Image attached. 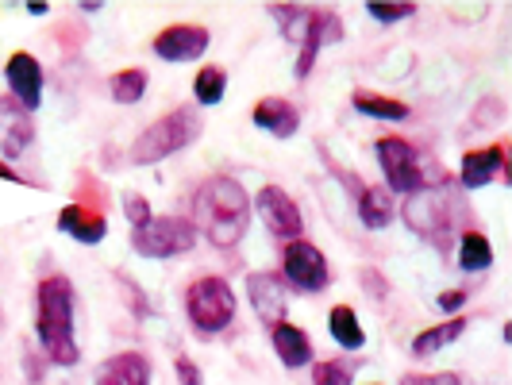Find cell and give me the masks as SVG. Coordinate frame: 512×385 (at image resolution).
<instances>
[{"label": "cell", "mask_w": 512, "mask_h": 385, "mask_svg": "<svg viewBox=\"0 0 512 385\" xmlns=\"http://www.w3.org/2000/svg\"><path fill=\"white\" fill-rule=\"evenodd\" d=\"M282 270H285V282L293 285V289H301V293H320V289H328V282H332L328 258L320 255V247H312L305 239L285 243Z\"/></svg>", "instance_id": "obj_8"}, {"label": "cell", "mask_w": 512, "mask_h": 385, "mask_svg": "<svg viewBox=\"0 0 512 385\" xmlns=\"http://www.w3.org/2000/svg\"><path fill=\"white\" fill-rule=\"evenodd\" d=\"M366 12L378 20V24H397V20H409L412 12H416V4H366Z\"/></svg>", "instance_id": "obj_27"}, {"label": "cell", "mask_w": 512, "mask_h": 385, "mask_svg": "<svg viewBox=\"0 0 512 385\" xmlns=\"http://www.w3.org/2000/svg\"><path fill=\"white\" fill-rule=\"evenodd\" d=\"M4 77H8L12 97L24 104L27 112H35L39 101H43V66H39L27 51H20V54H12V58H8Z\"/></svg>", "instance_id": "obj_12"}, {"label": "cell", "mask_w": 512, "mask_h": 385, "mask_svg": "<svg viewBox=\"0 0 512 385\" xmlns=\"http://www.w3.org/2000/svg\"><path fill=\"white\" fill-rule=\"evenodd\" d=\"M462 332H466V320H462V316H451L447 324H436V328L416 335V339H412V355H436L439 347L455 343Z\"/></svg>", "instance_id": "obj_21"}, {"label": "cell", "mask_w": 512, "mask_h": 385, "mask_svg": "<svg viewBox=\"0 0 512 385\" xmlns=\"http://www.w3.org/2000/svg\"><path fill=\"white\" fill-rule=\"evenodd\" d=\"M343 39V20L328 12V8H308L305 12V27H301V58H297V77H308L312 62L324 43H339Z\"/></svg>", "instance_id": "obj_10"}, {"label": "cell", "mask_w": 512, "mask_h": 385, "mask_svg": "<svg viewBox=\"0 0 512 385\" xmlns=\"http://www.w3.org/2000/svg\"><path fill=\"white\" fill-rule=\"evenodd\" d=\"M35 332L47 351V359L58 366H74V285L62 274H51L39 282V308H35Z\"/></svg>", "instance_id": "obj_2"}, {"label": "cell", "mask_w": 512, "mask_h": 385, "mask_svg": "<svg viewBox=\"0 0 512 385\" xmlns=\"http://www.w3.org/2000/svg\"><path fill=\"white\" fill-rule=\"evenodd\" d=\"M208 51V31L197 24H174L154 35V54L166 62H193Z\"/></svg>", "instance_id": "obj_11"}, {"label": "cell", "mask_w": 512, "mask_h": 385, "mask_svg": "<svg viewBox=\"0 0 512 385\" xmlns=\"http://www.w3.org/2000/svg\"><path fill=\"white\" fill-rule=\"evenodd\" d=\"M58 231L74 235V239H81V243H101L104 235H108V224H104L101 212H93V208L66 205L62 208V216H58Z\"/></svg>", "instance_id": "obj_18"}, {"label": "cell", "mask_w": 512, "mask_h": 385, "mask_svg": "<svg viewBox=\"0 0 512 385\" xmlns=\"http://www.w3.org/2000/svg\"><path fill=\"white\" fill-rule=\"evenodd\" d=\"M359 220L370 231L385 228V224L393 220V193H389L385 185H370V189H362V197H359Z\"/></svg>", "instance_id": "obj_19"}, {"label": "cell", "mask_w": 512, "mask_h": 385, "mask_svg": "<svg viewBox=\"0 0 512 385\" xmlns=\"http://www.w3.org/2000/svg\"><path fill=\"white\" fill-rule=\"evenodd\" d=\"M255 208H258V216H262V224H266V231H270L274 239H285V243L301 239L305 220H301V208H297V201H293L285 189H278V185L258 189Z\"/></svg>", "instance_id": "obj_9"}, {"label": "cell", "mask_w": 512, "mask_h": 385, "mask_svg": "<svg viewBox=\"0 0 512 385\" xmlns=\"http://www.w3.org/2000/svg\"><path fill=\"white\" fill-rule=\"evenodd\" d=\"M224 85H228V74H224L220 66H205V70L197 74V81H193L197 104H205V108L220 104V101H224Z\"/></svg>", "instance_id": "obj_25"}, {"label": "cell", "mask_w": 512, "mask_h": 385, "mask_svg": "<svg viewBox=\"0 0 512 385\" xmlns=\"http://www.w3.org/2000/svg\"><path fill=\"white\" fill-rule=\"evenodd\" d=\"M0 332H4V312H0Z\"/></svg>", "instance_id": "obj_34"}, {"label": "cell", "mask_w": 512, "mask_h": 385, "mask_svg": "<svg viewBox=\"0 0 512 385\" xmlns=\"http://www.w3.org/2000/svg\"><path fill=\"white\" fill-rule=\"evenodd\" d=\"M351 104H355L359 116H370V120H409V104L389 101V97H378V93H355Z\"/></svg>", "instance_id": "obj_22"}, {"label": "cell", "mask_w": 512, "mask_h": 385, "mask_svg": "<svg viewBox=\"0 0 512 385\" xmlns=\"http://www.w3.org/2000/svg\"><path fill=\"white\" fill-rule=\"evenodd\" d=\"M255 124L266 128L270 135H278V139H289V135H297V128H301V116L282 97H266V101L255 104Z\"/></svg>", "instance_id": "obj_16"}, {"label": "cell", "mask_w": 512, "mask_h": 385, "mask_svg": "<svg viewBox=\"0 0 512 385\" xmlns=\"http://www.w3.org/2000/svg\"><path fill=\"white\" fill-rule=\"evenodd\" d=\"M501 170H509V154L497 143V147H482V151L466 154V158H462L459 181H462V189H482V185H489Z\"/></svg>", "instance_id": "obj_14"}, {"label": "cell", "mask_w": 512, "mask_h": 385, "mask_svg": "<svg viewBox=\"0 0 512 385\" xmlns=\"http://www.w3.org/2000/svg\"><path fill=\"white\" fill-rule=\"evenodd\" d=\"M328 328H332V339L339 347H347V351H359L362 343H366V332H362L359 316L351 312L347 305L332 308V320H328Z\"/></svg>", "instance_id": "obj_23"}, {"label": "cell", "mask_w": 512, "mask_h": 385, "mask_svg": "<svg viewBox=\"0 0 512 385\" xmlns=\"http://www.w3.org/2000/svg\"><path fill=\"white\" fill-rule=\"evenodd\" d=\"M462 301H466V293H462V289H447V293H439L436 305L451 316V312H459V308H462Z\"/></svg>", "instance_id": "obj_31"}, {"label": "cell", "mask_w": 512, "mask_h": 385, "mask_svg": "<svg viewBox=\"0 0 512 385\" xmlns=\"http://www.w3.org/2000/svg\"><path fill=\"white\" fill-rule=\"evenodd\" d=\"M378 151V166L385 174V189L389 193H420L428 181H424V170H420V154L409 139H397V135H385L374 143Z\"/></svg>", "instance_id": "obj_7"}, {"label": "cell", "mask_w": 512, "mask_h": 385, "mask_svg": "<svg viewBox=\"0 0 512 385\" xmlns=\"http://www.w3.org/2000/svg\"><path fill=\"white\" fill-rule=\"evenodd\" d=\"M185 312L201 335L224 332L235 320V297L224 278H197L185 289Z\"/></svg>", "instance_id": "obj_4"}, {"label": "cell", "mask_w": 512, "mask_h": 385, "mask_svg": "<svg viewBox=\"0 0 512 385\" xmlns=\"http://www.w3.org/2000/svg\"><path fill=\"white\" fill-rule=\"evenodd\" d=\"M355 362L351 359H324L312 366V385H351Z\"/></svg>", "instance_id": "obj_26"}, {"label": "cell", "mask_w": 512, "mask_h": 385, "mask_svg": "<svg viewBox=\"0 0 512 385\" xmlns=\"http://www.w3.org/2000/svg\"><path fill=\"white\" fill-rule=\"evenodd\" d=\"M197 135H201V116H197L189 104H185V108H174V112H166L158 124H151V128L139 135V143H135V151H131V162H139V166L162 162L166 154L189 147Z\"/></svg>", "instance_id": "obj_3"}, {"label": "cell", "mask_w": 512, "mask_h": 385, "mask_svg": "<svg viewBox=\"0 0 512 385\" xmlns=\"http://www.w3.org/2000/svg\"><path fill=\"white\" fill-rule=\"evenodd\" d=\"M27 143H31V124H27V116H24L20 124H12V131L4 135V154H8V158H16Z\"/></svg>", "instance_id": "obj_29"}, {"label": "cell", "mask_w": 512, "mask_h": 385, "mask_svg": "<svg viewBox=\"0 0 512 385\" xmlns=\"http://www.w3.org/2000/svg\"><path fill=\"white\" fill-rule=\"evenodd\" d=\"M270 339H274V351H278V359L289 366V370H297V366H308L312 362V343H308V335L297 328V324H270Z\"/></svg>", "instance_id": "obj_17"}, {"label": "cell", "mask_w": 512, "mask_h": 385, "mask_svg": "<svg viewBox=\"0 0 512 385\" xmlns=\"http://www.w3.org/2000/svg\"><path fill=\"white\" fill-rule=\"evenodd\" d=\"M493 266V247L482 231H462L459 235V270L462 274H482Z\"/></svg>", "instance_id": "obj_20"}, {"label": "cell", "mask_w": 512, "mask_h": 385, "mask_svg": "<svg viewBox=\"0 0 512 385\" xmlns=\"http://www.w3.org/2000/svg\"><path fill=\"white\" fill-rule=\"evenodd\" d=\"M178 378H181V385H201V374H197L193 359H185V355H181V359H178Z\"/></svg>", "instance_id": "obj_32"}, {"label": "cell", "mask_w": 512, "mask_h": 385, "mask_svg": "<svg viewBox=\"0 0 512 385\" xmlns=\"http://www.w3.org/2000/svg\"><path fill=\"white\" fill-rule=\"evenodd\" d=\"M193 216H197V235L205 231L208 243L216 247H235L247 231L251 220V201L247 189L235 178H208L197 193H193Z\"/></svg>", "instance_id": "obj_1"}, {"label": "cell", "mask_w": 512, "mask_h": 385, "mask_svg": "<svg viewBox=\"0 0 512 385\" xmlns=\"http://www.w3.org/2000/svg\"><path fill=\"white\" fill-rule=\"evenodd\" d=\"M108 89H112V101L116 104L143 101V93H147V70H120V74H112Z\"/></svg>", "instance_id": "obj_24"}, {"label": "cell", "mask_w": 512, "mask_h": 385, "mask_svg": "<svg viewBox=\"0 0 512 385\" xmlns=\"http://www.w3.org/2000/svg\"><path fill=\"white\" fill-rule=\"evenodd\" d=\"M247 297H251V305L266 324H282L285 320L289 301H285V285L278 274H251L247 278Z\"/></svg>", "instance_id": "obj_13"}, {"label": "cell", "mask_w": 512, "mask_h": 385, "mask_svg": "<svg viewBox=\"0 0 512 385\" xmlns=\"http://www.w3.org/2000/svg\"><path fill=\"white\" fill-rule=\"evenodd\" d=\"M93 385H151V362L139 351H124V355L104 362Z\"/></svg>", "instance_id": "obj_15"}, {"label": "cell", "mask_w": 512, "mask_h": 385, "mask_svg": "<svg viewBox=\"0 0 512 385\" xmlns=\"http://www.w3.org/2000/svg\"><path fill=\"white\" fill-rule=\"evenodd\" d=\"M0 181H20V178H16V174H12V170H8L4 162H0Z\"/></svg>", "instance_id": "obj_33"}, {"label": "cell", "mask_w": 512, "mask_h": 385, "mask_svg": "<svg viewBox=\"0 0 512 385\" xmlns=\"http://www.w3.org/2000/svg\"><path fill=\"white\" fill-rule=\"evenodd\" d=\"M401 385H462L459 374H405Z\"/></svg>", "instance_id": "obj_30"}, {"label": "cell", "mask_w": 512, "mask_h": 385, "mask_svg": "<svg viewBox=\"0 0 512 385\" xmlns=\"http://www.w3.org/2000/svg\"><path fill=\"white\" fill-rule=\"evenodd\" d=\"M197 247V228L185 216H158L143 228H131V251L143 258H174Z\"/></svg>", "instance_id": "obj_5"}, {"label": "cell", "mask_w": 512, "mask_h": 385, "mask_svg": "<svg viewBox=\"0 0 512 385\" xmlns=\"http://www.w3.org/2000/svg\"><path fill=\"white\" fill-rule=\"evenodd\" d=\"M124 212H128L131 228H143V224H151V201L147 197H139V193H124Z\"/></svg>", "instance_id": "obj_28"}, {"label": "cell", "mask_w": 512, "mask_h": 385, "mask_svg": "<svg viewBox=\"0 0 512 385\" xmlns=\"http://www.w3.org/2000/svg\"><path fill=\"white\" fill-rule=\"evenodd\" d=\"M459 201L451 197V189L447 185H424L420 193H412L409 205H405V220H409L412 231H420V235H447V231L455 228V216H459Z\"/></svg>", "instance_id": "obj_6"}]
</instances>
